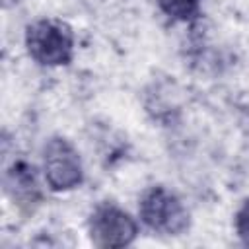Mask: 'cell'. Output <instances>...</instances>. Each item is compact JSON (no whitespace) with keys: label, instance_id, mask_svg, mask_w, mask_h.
Here are the masks:
<instances>
[{"label":"cell","instance_id":"6da1fadb","mask_svg":"<svg viewBox=\"0 0 249 249\" xmlns=\"http://www.w3.org/2000/svg\"><path fill=\"white\" fill-rule=\"evenodd\" d=\"M25 45L39 64H68L74 53V33L60 19H39L27 27Z\"/></svg>","mask_w":249,"mask_h":249},{"label":"cell","instance_id":"7a4b0ae2","mask_svg":"<svg viewBox=\"0 0 249 249\" xmlns=\"http://www.w3.org/2000/svg\"><path fill=\"white\" fill-rule=\"evenodd\" d=\"M142 222L163 235H179L189 228V212L183 202L163 187H152L140 200Z\"/></svg>","mask_w":249,"mask_h":249},{"label":"cell","instance_id":"3957f363","mask_svg":"<svg viewBox=\"0 0 249 249\" xmlns=\"http://www.w3.org/2000/svg\"><path fill=\"white\" fill-rule=\"evenodd\" d=\"M136 233V222L113 202L99 204L89 216V237L97 247H124Z\"/></svg>","mask_w":249,"mask_h":249},{"label":"cell","instance_id":"277c9868","mask_svg":"<svg viewBox=\"0 0 249 249\" xmlns=\"http://www.w3.org/2000/svg\"><path fill=\"white\" fill-rule=\"evenodd\" d=\"M45 177L53 191H70L82 183V161L74 146L64 138H51L43 152Z\"/></svg>","mask_w":249,"mask_h":249},{"label":"cell","instance_id":"5b68a950","mask_svg":"<svg viewBox=\"0 0 249 249\" xmlns=\"http://www.w3.org/2000/svg\"><path fill=\"white\" fill-rule=\"evenodd\" d=\"M6 191L19 204H31L39 198V187L35 179V169L25 161H16L4 177Z\"/></svg>","mask_w":249,"mask_h":249},{"label":"cell","instance_id":"8992f818","mask_svg":"<svg viewBox=\"0 0 249 249\" xmlns=\"http://www.w3.org/2000/svg\"><path fill=\"white\" fill-rule=\"evenodd\" d=\"M165 16L177 21H189L198 16L200 0H158Z\"/></svg>","mask_w":249,"mask_h":249},{"label":"cell","instance_id":"52a82bcc","mask_svg":"<svg viewBox=\"0 0 249 249\" xmlns=\"http://www.w3.org/2000/svg\"><path fill=\"white\" fill-rule=\"evenodd\" d=\"M235 230L241 237V241L245 245H249V198L241 204V208L237 210V216H235Z\"/></svg>","mask_w":249,"mask_h":249},{"label":"cell","instance_id":"ba28073f","mask_svg":"<svg viewBox=\"0 0 249 249\" xmlns=\"http://www.w3.org/2000/svg\"><path fill=\"white\" fill-rule=\"evenodd\" d=\"M14 2H16V0H2V6H4V8H8V6H10V4H14Z\"/></svg>","mask_w":249,"mask_h":249}]
</instances>
